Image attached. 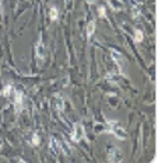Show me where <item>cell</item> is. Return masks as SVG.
<instances>
[{"instance_id":"cell-1","label":"cell","mask_w":158,"mask_h":163,"mask_svg":"<svg viewBox=\"0 0 158 163\" xmlns=\"http://www.w3.org/2000/svg\"><path fill=\"white\" fill-rule=\"evenodd\" d=\"M108 125L111 127L112 134L116 136V138H119V139H126V138H127L126 132H125V129L119 125L118 121H108Z\"/></svg>"},{"instance_id":"cell-2","label":"cell","mask_w":158,"mask_h":163,"mask_svg":"<svg viewBox=\"0 0 158 163\" xmlns=\"http://www.w3.org/2000/svg\"><path fill=\"white\" fill-rule=\"evenodd\" d=\"M84 135H85V131H84L83 124H81V122H76V124H74V131H73V135H71L73 141H74V142H80V141L84 138Z\"/></svg>"},{"instance_id":"cell-3","label":"cell","mask_w":158,"mask_h":163,"mask_svg":"<svg viewBox=\"0 0 158 163\" xmlns=\"http://www.w3.org/2000/svg\"><path fill=\"white\" fill-rule=\"evenodd\" d=\"M108 155H109V160L111 162H122V159H123V153L118 148H111Z\"/></svg>"},{"instance_id":"cell-4","label":"cell","mask_w":158,"mask_h":163,"mask_svg":"<svg viewBox=\"0 0 158 163\" xmlns=\"http://www.w3.org/2000/svg\"><path fill=\"white\" fill-rule=\"evenodd\" d=\"M14 106H15V110H17V112L21 110V104H23V93L21 92H18V90H14Z\"/></svg>"},{"instance_id":"cell-5","label":"cell","mask_w":158,"mask_h":163,"mask_svg":"<svg viewBox=\"0 0 158 163\" xmlns=\"http://www.w3.org/2000/svg\"><path fill=\"white\" fill-rule=\"evenodd\" d=\"M35 54H37V58L42 61L43 58H45V48H43V42L42 40L39 38V41L37 42V46H35Z\"/></svg>"},{"instance_id":"cell-6","label":"cell","mask_w":158,"mask_h":163,"mask_svg":"<svg viewBox=\"0 0 158 163\" xmlns=\"http://www.w3.org/2000/svg\"><path fill=\"white\" fill-rule=\"evenodd\" d=\"M111 56H112V59L118 63V66L120 69L123 68V65H125V61H123V58H122V55L119 54L118 51H115V49H111Z\"/></svg>"},{"instance_id":"cell-7","label":"cell","mask_w":158,"mask_h":163,"mask_svg":"<svg viewBox=\"0 0 158 163\" xmlns=\"http://www.w3.org/2000/svg\"><path fill=\"white\" fill-rule=\"evenodd\" d=\"M108 3H109L111 9H113L115 11H119V10L123 9V1L122 0H108Z\"/></svg>"},{"instance_id":"cell-8","label":"cell","mask_w":158,"mask_h":163,"mask_svg":"<svg viewBox=\"0 0 158 163\" xmlns=\"http://www.w3.org/2000/svg\"><path fill=\"white\" fill-rule=\"evenodd\" d=\"M55 104H56V108L59 112H63L65 111V100L62 98V97H56V100H55Z\"/></svg>"},{"instance_id":"cell-9","label":"cell","mask_w":158,"mask_h":163,"mask_svg":"<svg viewBox=\"0 0 158 163\" xmlns=\"http://www.w3.org/2000/svg\"><path fill=\"white\" fill-rule=\"evenodd\" d=\"M51 152L55 155H57V152H59V142L53 136H51Z\"/></svg>"},{"instance_id":"cell-10","label":"cell","mask_w":158,"mask_h":163,"mask_svg":"<svg viewBox=\"0 0 158 163\" xmlns=\"http://www.w3.org/2000/svg\"><path fill=\"white\" fill-rule=\"evenodd\" d=\"M14 90H15V89H14L13 86H11V84H9V86H6V87L3 89V92H1V93H3L4 97H10V96L14 93Z\"/></svg>"},{"instance_id":"cell-11","label":"cell","mask_w":158,"mask_h":163,"mask_svg":"<svg viewBox=\"0 0 158 163\" xmlns=\"http://www.w3.org/2000/svg\"><path fill=\"white\" fill-rule=\"evenodd\" d=\"M94 32H95V21H90L88 26H87V37H88V38L92 37Z\"/></svg>"},{"instance_id":"cell-12","label":"cell","mask_w":158,"mask_h":163,"mask_svg":"<svg viewBox=\"0 0 158 163\" xmlns=\"http://www.w3.org/2000/svg\"><path fill=\"white\" fill-rule=\"evenodd\" d=\"M49 17H51V20H52V21H56V20H57V17H59V11H57V9L52 7V9H51V11H49Z\"/></svg>"},{"instance_id":"cell-13","label":"cell","mask_w":158,"mask_h":163,"mask_svg":"<svg viewBox=\"0 0 158 163\" xmlns=\"http://www.w3.org/2000/svg\"><path fill=\"white\" fill-rule=\"evenodd\" d=\"M143 41V32L140 31V30H136V32H134V42H141Z\"/></svg>"},{"instance_id":"cell-14","label":"cell","mask_w":158,"mask_h":163,"mask_svg":"<svg viewBox=\"0 0 158 163\" xmlns=\"http://www.w3.org/2000/svg\"><path fill=\"white\" fill-rule=\"evenodd\" d=\"M39 142H41L39 134H34V135H32V145H34V146H38Z\"/></svg>"},{"instance_id":"cell-15","label":"cell","mask_w":158,"mask_h":163,"mask_svg":"<svg viewBox=\"0 0 158 163\" xmlns=\"http://www.w3.org/2000/svg\"><path fill=\"white\" fill-rule=\"evenodd\" d=\"M98 14H99V17H105V7L104 6L98 7Z\"/></svg>"},{"instance_id":"cell-16","label":"cell","mask_w":158,"mask_h":163,"mask_svg":"<svg viewBox=\"0 0 158 163\" xmlns=\"http://www.w3.org/2000/svg\"><path fill=\"white\" fill-rule=\"evenodd\" d=\"M85 1H87L88 4H94V3H95V0H85Z\"/></svg>"}]
</instances>
